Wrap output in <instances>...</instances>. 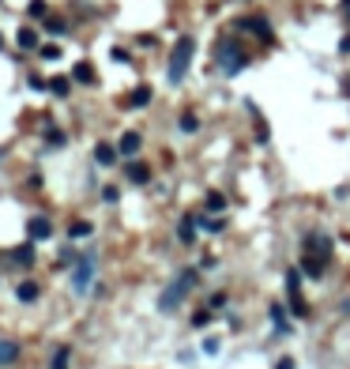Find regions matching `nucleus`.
Wrapping results in <instances>:
<instances>
[{"label":"nucleus","mask_w":350,"mask_h":369,"mask_svg":"<svg viewBox=\"0 0 350 369\" xmlns=\"http://www.w3.org/2000/svg\"><path fill=\"white\" fill-rule=\"evenodd\" d=\"M192 287H196V268H181L177 275H173L170 283L162 287V294H158V313L181 309V301L192 294Z\"/></svg>","instance_id":"obj_1"},{"label":"nucleus","mask_w":350,"mask_h":369,"mask_svg":"<svg viewBox=\"0 0 350 369\" xmlns=\"http://www.w3.org/2000/svg\"><path fill=\"white\" fill-rule=\"evenodd\" d=\"M215 68L223 72V75H242L249 68V53L242 49V42L218 38L215 42Z\"/></svg>","instance_id":"obj_2"},{"label":"nucleus","mask_w":350,"mask_h":369,"mask_svg":"<svg viewBox=\"0 0 350 369\" xmlns=\"http://www.w3.org/2000/svg\"><path fill=\"white\" fill-rule=\"evenodd\" d=\"M192 57H196V38H192V35H181L177 42H173V53H170V68H166L170 83H181V80H185V72H189Z\"/></svg>","instance_id":"obj_3"},{"label":"nucleus","mask_w":350,"mask_h":369,"mask_svg":"<svg viewBox=\"0 0 350 369\" xmlns=\"http://www.w3.org/2000/svg\"><path fill=\"white\" fill-rule=\"evenodd\" d=\"M94 268H98V256L94 253H83L80 260H75V268H72V290H75V294H83V290L91 287Z\"/></svg>","instance_id":"obj_4"},{"label":"nucleus","mask_w":350,"mask_h":369,"mask_svg":"<svg viewBox=\"0 0 350 369\" xmlns=\"http://www.w3.org/2000/svg\"><path fill=\"white\" fill-rule=\"evenodd\" d=\"M305 256L327 268V260H332V242L320 237V234H309V237H305Z\"/></svg>","instance_id":"obj_5"},{"label":"nucleus","mask_w":350,"mask_h":369,"mask_svg":"<svg viewBox=\"0 0 350 369\" xmlns=\"http://www.w3.org/2000/svg\"><path fill=\"white\" fill-rule=\"evenodd\" d=\"M237 27H242V30H253V35H260V38L268 42V46H271V42H275V35H271V23H268L264 15H249V19H237Z\"/></svg>","instance_id":"obj_6"},{"label":"nucleus","mask_w":350,"mask_h":369,"mask_svg":"<svg viewBox=\"0 0 350 369\" xmlns=\"http://www.w3.org/2000/svg\"><path fill=\"white\" fill-rule=\"evenodd\" d=\"M287 290H290V309L294 317H305V301H301V283H298V271H287Z\"/></svg>","instance_id":"obj_7"},{"label":"nucleus","mask_w":350,"mask_h":369,"mask_svg":"<svg viewBox=\"0 0 350 369\" xmlns=\"http://www.w3.org/2000/svg\"><path fill=\"white\" fill-rule=\"evenodd\" d=\"M27 234H30V242H49L53 223H49V219H42V215H35V219L27 223Z\"/></svg>","instance_id":"obj_8"},{"label":"nucleus","mask_w":350,"mask_h":369,"mask_svg":"<svg viewBox=\"0 0 350 369\" xmlns=\"http://www.w3.org/2000/svg\"><path fill=\"white\" fill-rule=\"evenodd\" d=\"M196 226H200V219H192V215H185V219L177 223V242L181 245H192L196 242Z\"/></svg>","instance_id":"obj_9"},{"label":"nucleus","mask_w":350,"mask_h":369,"mask_svg":"<svg viewBox=\"0 0 350 369\" xmlns=\"http://www.w3.org/2000/svg\"><path fill=\"white\" fill-rule=\"evenodd\" d=\"M128 181H132V184H147L151 181V166H147V162H128Z\"/></svg>","instance_id":"obj_10"},{"label":"nucleus","mask_w":350,"mask_h":369,"mask_svg":"<svg viewBox=\"0 0 350 369\" xmlns=\"http://www.w3.org/2000/svg\"><path fill=\"white\" fill-rule=\"evenodd\" d=\"M117 155H121V151L109 147V144H98V147H94V162H98V166H113Z\"/></svg>","instance_id":"obj_11"},{"label":"nucleus","mask_w":350,"mask_h":369,"mask_svg":"<svg viewBox=\"0 0 350 369\" xmlns=\"http://www.w3.org/2000/svg\"><path fill=\"white\" fill-rule=\"evenodd\" d=\"M147 102H151V87H147V83H139L136 91L128 94V102H125V106H132V110H144Z\"/></svg>","instance_id":"obj_12"},{"label":"nucleus","mask_w":350,"mask_h":369,"mask_svg":"<svg viewBox=\"0 0 350 369\" xmlns=\"http://www.w3.org/2000/svg\"><path fill=\"white\" fill-rule=\"evenodd\" d=\"M139 144H144V139H139V132H125V136H121V144H117V151L132 158L136 151H139Z\"/></svg>","instance_id":"obj_13"},{"label":"nucleus","mask_w":350,"mask_h":369,"mask_svg":"<svg viewBox=\"0 0 350 369\" xmlns=\"http://www.w3.org/2000/svg\"><path fill=\"white\" fill-rule=\"evenodd\" d=\"M19 362V346L12 339H0V365H15Z\"/></svg>","instance_id":"obj_14"},{"label":"nucleus","mask_w":350,"mask_h":369,"mask_svg":"<svg viewBox=\"0 0 350 369\" xmlns=\"http://www.w3.org/2000/svg\"><path fill=\"white\" fill-rule=\"evenodd\" d=\"M15 298H19V301H38V298H42V287L27 279V283H19V287H15Z\"/></svg>","instance_id":"obj_15"},{"label":"nucleus","mask_w":350,"mask_h":369,"mask_svg":"<svg viewBox=\"0 0 350 369\" xmlns=\"http://www.w3.org/2000/svg\"><path fill=\"white\" fill-rule=\"evenodd\" d=\"M72 80H75V83H94V68H91L87 61H80V64L72 68Z\"/></svg>","instance_id":"obj_16"},{"label":"nucleus","mask_w":350,"mask_h":369,"mask_svg":"<svg viewBox=\"0 0 350 369\" xmlns=\"http://www.w3.org/2000/svg\"><path fill=\"white\" fill-rule=\"evenodd\" d=\"M268 313H271V320H275L279 335H290V320H287V313H282V306H271Z\"/></svg>","instance_id":"obj_17"},{"label":"nucleus","mask_w":350,"mask_h":369,"mask_svg":"<svg viewBox=\"0 0 350 369\" xmlns=\"http://www.w3.org/2000/svg\"><path fill=\"white\" fill-rule=\"evenodd\" d=\"M177 125H181V132H185V136L200 132V117H196V113H189V110L181 113V121H177Z\"/></svg>","instance_id":"obj_18"},{"label":"nucleus","mask_w":350,"mask_h":369,"mask_svg":"<svg viewBox=\"0 0 350 369\" xmlns=\"http://www.w3.org/2000/svg\"><path fill=\"white\" fill-rule=\"evenodd\" d=\"M49 91L57 94V99H64V94L72 91V80H68V75H57V80H49Z\"/></svg>","instance_id":"obj_19"},{"label":"nucleus","mask_w":350,"mask_h":369,"mask_svg":"<svg viewBox=\"0 0 350 369\" xmlns=\"http://www.w3.org/2000/svg\"><path fill=\"white\" fill-rule=\"evenodd\" d=\"M27 15H30V19H49L46 0H30V4H27Z\"/></svg>","instance_id":"obj_20"},{"label":"nucleus","mask_w":350,"mask_h":369,"mask_svg":"<svg viewBox=\"0 0 350 369\" xmlns=\"http://www.w3.org/2000/svg\"><path fill=\"white\" fill-rule=\"evenodd\" d=\"M19 49H38V35H35L30 27L19 30Z\"/></svg>","instance_id":"obj_21"},{"label":"nucleus","mask_w":350,"mask_h":369,"mask_svg":"<svg viewBox=\"0 0 350 369\" xmlns=\"http://www.w3.org/2000/svg\"><path fill=\"white\" fill-rule=\"evenodd\" d=\"M301 271H305V275H309V279H320V275H324V264H316V260L301 256Z\"/></svg>","instance_id":"obj_22"},{"label":"nucleus","mask_w":350,"mask_h":369,"mask_svg":"<svg viewBox=\"0 0 350 369\" xmlns=\"http://www.w3.org/2000/svg\"><path fill=\"white\" fill-rule=\"evenodd\" d=\"M91 230H94V226L87 223V219H80V223L68 226V237H91Z\"/></svg>","instance_id":"obj_23"},{"label":"nucleus","mask_w":350,"mask_h":369,"mask_svg":"<svg viewBox=\"0 0 350 369\" xmlns=\"http://www.w3.org/2000/svg\"><path fill=\"white\" fill-rule=\"evenodd\" d=\"M207 211H226V196H223V192H207Z\"/></svg>","instance_id":"obj_24"},{"label":"nucleus","mask_w":350,"mask_h":369,"mask_svg":"<svg viewBox=\"0 0 350 369\" xmlns=\"http://www.w3.org/2000/svg\"><path fill=\"white\" fill-rule=\"evenodd\" d=\"M46 27H49V35H68V23H64V19H57V15H49Z\"/></svg>","instance_id":"obj_25"},{"label":"nucleus","mask_w":350,"mask_h":369,"mask_svg":"<svg viewBox=\"0 0 350 369\" xmlns=\"http://www.w3.org/2000/svg\"><path fill=\"white\" fill-rule=\"evenodd\" d=\"M68 354H72L68 346H61V351L53 354V369H68Z\"/></svg>","instance_id":"obj_26"},{"label":"nucleus","mask_w":350,"mask_h":369,"mask_svg":"<svg viewBox=\"0 0 350 369\" xmlns=\"http://www.w3.org/2000/svg\"><path fill=\"white\" fill-rule=\"evenodd\" d=\"M200 226H207V230H211V234H223V219H200Z\"/></svg>","instance_id":"obj_27"},{"label":"nucleus","mask_w":350,"mask_h":369,"mask_svg":"<svg viewBox=\"0 0 350 369\" xmlns=\"http://www.w3.org/2000/svg\"><path fill=\"white\" fill-rule=\"evenodd\" d=\"M42 57H46V61H57V57H61V46H42Z\"/></svg>","instance_id":"obj_28"},{"label":"nucleus","mask_w":350,"mask_h":369,"mask_svg":"<svg viewBox=\"0 0 350 369\" xmlns=\"http://www.w3.org/2000/svg\"><path fill=\"white\" fill-rule=\"evenodd\" d=\"M27 83H30V91H46V87H49L46 80H42V75H30V80H27Z\"/></svg>","instance_id":"obj_29"},{"label":"nucleus","mask_w":350,"mask_h":369,"mask_svg":"<svg viewBox=\"0 0 350 369\" xmlns=\"http://www.w3.org/2000/svg\"><path fill=\"white\" fill-rule=\"evenodd\" d=\"M204 351H207V354L218 351V339H215V335H211V339H204Z\"/></svg>","instance_id":"obj_30"},{"label":"nucleus","mask_w":350,"mask_h":369,"mask_svg":"<svg viewBox=\"0 0 350 369\" xmlns=\"http://www.w3.org/2000/svg\"><path fill=\"white\" fill-rule=\"evenodd\" d=\"M226 306V294H211V309H223Z\"/></svg>","instance_id":"obj_31"},{"label":"nucleus","mask_w":350,"mask_h":369,"mask_svg":"<svg viewBox=\"0 0 350 369\" xmlns=\"http://www.w3.org/2000/svg\"><path fill=\"white\" fill-rule=\"evenodd\" d=\"M339 12H343V19L350 23V0H339Z\"/></svg>","instance_id":"obj_32"},{"label":"nucleus","mask_w":350,"mask_h":369,"mask_svg":"<svg viewBox=\"0 0 350 369\" xmlns=\"http://www.w3.org/2000/svg\"><path fill=\"white\" fill-rule=\"evenodd\" d=\"M275 369H294V358H279V362H275Z\"/></svg>","instance_id":"obj_33"},{"label":"nucleus","mask_w":350,"mask_h":369,"mask_svg":"<svg viewBox=\"0 0 350 369\" xmlns=\"http://www.w3.org/2000/svg\"><path fill=\"white\" fill-rule=\"evenodd\" d=\"M339 53H350V35H346L343 42H339Z\"/></svg>","instance_id":"obj_34"},{"label":"nucleus","mask_w":350,"mask_h":369,"mask_svg":"<svg viewBox=\"0 0 350 369\" xmlns=\"http://www.w3.org/2000/svg\"><path fill=\"white\" fill-rule=\"evenodd\" d=\"M0 49H4V38H0Z\"/></svg>","instance_id":"obj_35"}]
</instances>
